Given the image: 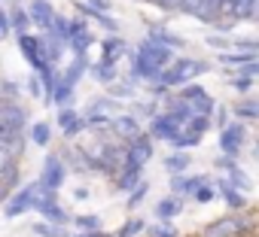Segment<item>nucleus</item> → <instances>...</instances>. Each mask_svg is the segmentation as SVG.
I'll use <instances>...</instances> for the list:
<instances>
[{
	"mask_svg": "<svg viewBox=\"0 0 259 237\" xmlns=\"http://www.w3.org/2000/svg\"><path fill=\"white\" fill-rule=\"evenodd\" d=\"M92 76H95V79H101V82H113V79H116V64L101 61V64H95V67H92Z\"/></svg>",
	"mask_w": 259,
	"mask_h": 237,
	"instance_id": "nucleus-25",
	"label": "nucleus"
},
{
	"mask_svg": "<svg viewBox=\"0 0 259 237\" xmlns=\"http://www.w3.org/2000/svg\"><path fill=\"white\" fill-rule=\"evenodd\" d=\"M217 192H223V198H226V204H229L232 210H241V207H244V198L235 192V183H232V180H220V183H217Z\"/></svg>",
	"mask_w": 259,
	"mask_h": 237,
	"instance_id": "nucleus-16",
	"label": "nucleus"
},
{
	"mask_svg": "<svg viewBox=\"0 0 259 237\" xmlns=\"http://www.w3.org/2000/svg\"><path fill=\"white\" fill-rule=\"evenodd\" d=\"M229 176H232L235 189H250V180H247V173H241L238 167H232V170H229Z\"/></svg>",
	"mask_w": 259,
	"mask_h": 237,
	"instance_id": "nucleus-35",
	"label": "nucleus"
},
{
	"mask_svg": "<svg viewBox=\"0 0 259 237\" xmlns=\"http://www.w3.org/2000/svg\"><path fill=\"white\" fill-rule=\"evenodd\" d=\"M241 70H244L247 76H256V73H259V58H256V61H250V64H244Z\"/></svg>",
	"mask_w": 259,
	"mask_h": 237,
	"instance_id": "nucleus-48",
	"label": "nucleus"
},
{
	"mask_svg": "<svg viewBox=\"0 0 259 237\" xmlns=\"http://www.w3.org/2000/svg\"><path fill=\"white\" fill-rule=\"evenodd\" d=\"M28 13H31L34 25H40V28H46V31H49L52 22H55V13H52V7H49V0H31Z\"/></svg>",
	"mask_w": 259,
	"mask_h": 237,
	"instance_id": "nucleus-12",
	"label": "nucleus"
},
{
	"mask_svg": "<svg viewBox=\"0 0 259 237\" xmlns=\"http://www.w3.org/2000/svg\"><path fill=\"white\" fill-rule=\"evenodd\" d=\"M168 64H174V49L171 46H162V43H156V40H144L141 43V49L135 52V76H141V79H150V82H156L162 73H165V67Z\"/></svg>",
	"mask_w": 259,
	"mask_h": 237,
	"instance_id": "nucleus-1",
	"label": "nucleus"
},
{
	"mask_svg": "<svg viewBox=\"0 0 259 237\" xmlns=\"http://www.w3.org/2000/svg\"><path fill=\"white\" fill-rule=\"evenodd\" d=\"M58 225V222H55ZM55 225H46V222H40V225H34V234H40V237H64Z\"/></svg>",
	"mask_w": 259,
	"mask_h": 237,
	"instance_id": "nucleus-33",
	"label": "nucleus"
},
{
	"mask_svg": "<svg viewBox=\"0 0 259 237\" xmlns=\"http://www.w3.org/2000/svg\"><path fill=\"white\" fill-rule=\"evenodd\" d=\"M95 22H98L101 28H107V31H116V28H119V25H116L110 16H104V13H98V19H95Z\"/></svg>",
	"mask_w": 259,
	"mask_h": 237,
	"instance_id": "nucleus-42",
	"label": "nucleus"
},
{
	"mask_svg": "<svg viewBox=\"0 0 259 237\" xmlns=\"http://www.w3.org/2000/svg\"><path fill=\"white\" fill-rule=\"evenodd\" d=\"M79 131H82V122H79V118H76L73 125H67V128H64V137H70V140H73V137H76Z\"/></svg>",
	"mask_w": 259,
	"mask_h": 237,
	"instance_id": "nucleus-46",
	"label": "nucleus"
},
{
	"mask_svg": "<svg viewBox=\"0 0 259 237\" xmlns=\"http://www.w3.org/2000/svg\"><path fill=\"white\" fill-rule=\"evenodd\" d=\"M183 97L186 100H201V97H207V91L201 85H189V88H183Z\"/></svg>",
	"mask_w": 259,
	"mask_h": 237,
	"instance_id": "nucleus-36",
	"label": "nucleus"
},
{
	"mask_svg": "<svg viewBox=\"0 0 259 237\" xmlns=\"http://www.w3.org/2000/svg\"><path fill=\"white\" fill-rule=\"evenodd\" d=\"M138 231H144V222H141V219H132V222H125V225L116 231V237H135Z\"/></svg>",
	"mask_w": 259,
	"mask_h": 237,
	"instance_id": "nucleus-32",
	"label": "nucleus"
},
{
	"mask_svg": "<svg viewBox=\"0 0 259 237\" xmlns=\"http://www.w3.org/2000/svg\"><path fill=\"white\" fill-rule=\"evenodd\" d=\"M113 125H116V131H119V134H125V137H138V134H141V125L135 122L132 115H119Z\"/></svg>",
	"mask_w": 259,
	"mask_h": 237,
	"instance_id": "nucleus-22",
	"label": "nucleus"
},
{
	"mask_svg": "<svg viewBox=\"0 0 259 237\" xmlns=\"http://www.w3.org/2000/svg\"><path fill=\"white\" fill-rule=\"evenodd\" d=\"M210 198H213V189H207V183H204V186L195 192V201H201V204H204V201H210Z\"/></svg>",
	"mask_w": 259,
	"mask_h": 237,
	"instance_id": "nucleus-45",
	"label": "nucleus"
},
{
	"mask_svg": "<svg viewBox=\"0 0 259 237\" xmlns=\"http://www.w3.org/2000/svg\"><path fill=\"white\" fill-rule=\"evenodd\" d=\"M150 137H153V134H150ZM150 137H144V134L132 137V143H128V149H125V167H128V164L144 167V164L153 158V140H150Z\"/></svg>",
	"mask_w": 259,
	"mask_h": 237,
	"instance_id": "nucleus-6",
	"label": "nucleus"
},
{
	"mask_svg": "<svg viewBox=\"0 0 259 237\" xmlns=\"http://www.w3.org/2000/svg\"><path fill=\"white\" fill-rule=\"evenodd\" d=\"M220 61H223V64H238V67H244V64L256 61V55H253V52H244V55H235V52H223V55H220Z\"/></svg>",
	"mask_w": 259,
	"mask_h": 237,
	"instance_id": "nucleus-26",
	"label": "nucleus"
},
{
	"mask_svg": "<svg viewBox=\"0 0 259 237\" xmlns=\"http://www.w3.org/2000/svg\"><path fill=\"white\" fill-rule=\"evenodd\" d=\"M244 137H247L244 125H226V128L220 131V149H223L226 155H238L241 146H244Z\"/></svg>",
	"mask_w": 259,
	"mask_h": 237,
	"instance_id": "nucleus-8",
	"label": "nucleus"
},
{
	"mask_svg": "<svg viewBox=\"0 0 259 237\" xmlns=\"http://www.w3.org/2000/svg\"><path fill=\"white\" fill-rule=\"evenodd\" d=\"M177 213H180V201L177 198H162L159 207H156V216L159 219H174Z\"/></svg>",
	"mask_w": 259,
	"mask_h": 237,
	"instance_id": "nucleus-23",
	"label": "nucleus"
},
{
	"mask_svg": "<svg viewBox=\"0 0 259 237\" xmlns=\"http://www.w3.org/2000/svg\"><path fill=\"white\" fill-rule=\"evenodd\" d=\"M204 183H207V176H174L171 186H174V192H192L195 195Z\"/></svg>",
	"mask_w": 259,
	"mask_h": 237,
	"instance_id": "nucleus-18",
	"label": "nucleus"
},
{
	"mask_svg": "<svg viewBox=\"0 0 259 237\" xmlns=\"http://www.w3.org/2000/svg\"><path fill=\"white\" fill-rule=\"evenodd\" d=\"M150 134L156 137V140H177L183 131H180V122H174L171 115H156L153 118V125H150Z\"/></svg>",
	"mask_w": 259,
	"mask_h": 237,
	"instance_id": "nucleus-9",
	"label": "nucleus"
},
{
	"mask_svg": "<svg viewBox=\"0 0 259 237\" xmlns=\"http://www.w3.org/2000/svg\"><path fill=\"white\" fill-rule=\"evenodd\" d=\"M40 79H43V76H40ZM40 79H37V76H31V82H28V91H31L34 97H46V91L40 88Z\"/></svg>",
	"mask_w": 259,
	"mask_h": 237,
	"instance_id": "nucleus-40",
	"label": "nucleus"
},
{
	"mask_svg": "<svg viewBox=\"0 0 259 237\" xmlns=\"http://www.w3.org/2000/svg\"><path fill=\"white\" fill-rule=\"evenodd\" d=\"M37 210L49 219V222H58V225H64L67 222V216L61 213V207L55 204V192H43V198L37 201Z\"/></svg>",
	"mask_w": 259,
	"mask_h": 237,
	"instance_id": "nucleus-11",
	"label": "nucleus"
},
{
	"mask_svg": "<svg viewBox=\"0 0 259 237\" xmlns=\"http://www.w3.org/2000/svg\"><path fill=\"white\" fill-rule=\"evenodd\" d=\"M58 122H61V128H67V125H73V122H76V112L64 106V109L58 112Z\"/></svg>",
	"mask_w": 259,
	"mask_h": 237,
	"instance_id": "nucleus-39",
	"label": "nucleus"
},
{
	"mask_svg": "<svg viewBox=\"0 0 259 237\" xmlns=\"http://www.w3.org/2000/svg\"><path fill=\"white\" fill-rule=\"evenodd\" d=\"M4 94H7V100H16V97H19V88H16V82H4Z\"/></svg>",
	"mask_w": 259,
	"mask_h": 237,
	"instance_id": "nucleus-47",
	"label": "nucleus"
},
{
	"mask_svg": "<svg viewBox=\"0 0 259 237\" xmlns=\"http://www.w3.org/2000/svg\"><path fill=\"white\" fill-rule=\"evenodd\" d=\"M150 4H156V7H162L165 13H180V7H183V0H150Z\"/></svg>",
	"mask_w": 259,
	"mask_h": 237,
	"instance_id": "nucleus-37",
	"label": "nucleus"
},
{
	"mask_svg": "<svg viewBox=\"0 0 259 237\" xmlns=\"http://www.w3.org/2000/svg\"><path fill=\"white\" fill-rule=\"evenodd\" d=\"M79 237H104L101 231H89V234H79Z\"/></svg>",
	"mask_w": 259,
	"mask_h": 237,
	"instance_id": "nucleus-52",
	"label": "nucleus"
},
{
	"mask_svg": "<svg viewBox=\"0 0 259 237\" xmlns=\"http://www.w3.org/2000/svg\"><path fill=\"white\" fill-rule=\"evenodd\" d=\"M31 137H34V143H37V146H46V143H49V137H52V128H49L46 122H37V125L31 128Z\"/></svg>",
	"mask_w": 259,
	"mask_h": 237,
	"instance_id": "nucleus-27",
	"label": "nucleus"
},
{
	"mask_svg": "<svg viewBox=\"0 0 259 237\" xmlns=\"http://www.w3.org/2000/svg\"><path fill=\"white\" fill-rule=\"evenodd\" d=\"M125 40H119V37H107L104 43H101V52H104V58L101 61H107V64H116L122 55H125Z\"/></svg>",
	"mask_w": 259,
	"mask_h": 237,
	"instance_id": "nucleus-14",
	"label": "nucleus"
},
{
	"mask_svg": "<svg viewBox=\"0 0 259 237\" xmlns=\"http://www.w3.org/2000/svg\"><path fill=\"white\" fill-rule=\"evenodd\" d=\"M168 115L174 118V122H180V125H183V122H189V118L195 115V103H192V100H186V97L180 94L177 100H168Z\"/></svg>",
	"mask_w": 259,
	"mask_h": 237,
	"instance_id": "nucleus-13",
	"label": "nucleus"
},
{
	"mask_svg": "<svg viewBox=\"0 0 259 237\" xmlns=\"http://www.w3.org/2000/svg\"><path fill=\"white\" fill-rule=\"evenodd\" d=\"M195 103V112H201V115H210L213 112V100L210 97H201V100H192Z\"/></svg>",
	"mask_w": 259,
	"mask_h": 237,
	"instance_id": "nucleus-38",
	"label": "nucleus"
},
{
	"mask_svg": "<svg viewBox=\"0 0 259 237\" xmlns=\"http://www.w3.org/2000/svg\"><path fill=\"white\" fill-rule=\"evenodd\" d=\"M70 91H73V85L61 76V79H58V85H55V97H52V103H64V100L70 97Z\"/></svg>",
	"mask_w": 259,
	"mask_h": 237,
	"instance_id": "nucleus-29",
	"label": "nucleus"
},
{
	"mask_svg": "<svg viewBox=\"0 0 259 237\" xmlns=\"http://www.w3.org/2000/svg\"><path fill=\"white\" fill-rule=\"evenodd\" d=\"M210 70V64H204V61H195V58H180V61H174L171 67H165V73L156 79V94H162L168 85H183V82H189V79H195V76H201V73H207Z\"/></svg>",
	"mask_w": 259,
	"mask_h": 237,
	"instance_id": "nucleus-2",
	"label": "nucleus"
},
{
	"mask_svg": "<svg viewBox=\"0 0 259 237\" xmlns=\"http://www.w3.org/2000/svg\"><path fill=\"white\" fill-rule=\"evenodd\" d=\"M147 192H150V183H141L138 192H132V198H128V207H138V204L147 198Z\"/></svg>",
	"mask_w": 259,
	"mask_h": 237,
	"instance_id": "nucleus-34",
	"label": "nucleus"
},
{
	"mask_svg": "<svg viewBox=\"0 0 259 237\" xmlns=\"http://www.w3.org/2000/svg\"><path fill=\"white\" fill-rule=\"evenodd\" d=\"M207 43H210L213 49H226V46H229V40H220V37H210Z\"/></svg>",
	"mask_w": 259,
	"mask_h": 237,
	"instance_id": "nucleus-50",
	"label": "nucleus"
},
{
	"mask_svg": "<svg viewBox=\"0 0 259 237\" xmlns=\"http://www.w3.org/2000/svg\"><path fill=\"white\" fill-rule=\"evenodd\" d=\"M150 40H156V43H162V46H171V49H180L183 46V40L180 37H174L171 31H165V28H150Z\"/></svg>",
	"mask_w": 259,
	"mask_h": 237,
	"instance_id": "nucleus-20",
	"label": "nucleus"
},
{
	"mask_svg": "<svg viewBox=\"0 0 259 237\" xmlns=\"http://www.w3.org/2000/svg\"><path fill=\"white\" fill-rule=\"evenodd\" d=\"M0 122H4V128H19L25 131V122H28V112L13 103V100H4V106H0Z\"/></svg>",
	"mask_w": 259,
	"mask_h": 237,
	"instance_id": "nucleus-10",
	"label": "nucleus"
},
{
	"mask_svg": "<svg viewBox=\"0 0 259 237\" xmlns=\"http://www.w3.org/2000/svg\"><path fill=\"white\" fill-rule=\"evenodd\" d=\"M104 237H107V234H104Z\"/></svg>",
	"mask_w": 259,
	"mask_h": 237,
	"instance_id": "nucleus-53",
	"label": "nucleus"
},
{
	"mask_svg": "<svg viewBox=\"0 0 259 237\" xmlns=\"http://www.w3.org/2000/svg\"><path fill=\"white\" fill-rule=\"evenodd\" d=\"M92 43H95V37H92V34H89V31H82V34H73V37H70V43H67V46H70V49H73V55H85V52H89V49H92Z\"/></svg>",
	"mask_w": 259,
	"mask_h": 237,
	"instance_id": "nucleus-21",
	"label": "nucleus"
},
{
	"mask_svg": "<svg viewBox=\"0 0 259 237\" xmlns=\"http://www.w3.org/2000/svg\"><path fill=\"white\" fill-rule=\"evenodd\" d=\"M19 49H22V55L28 58V64H31L37 73H43L46 67H52V64L46 61V55H43V40H37V37H31V34H19Z\"/></svg>",
	"mask_w": 259,
	"mask_h": 237,
	"instance_id": "nucleus-4",
	"label": "nucleus"
},
{
	"mask_svg": "<svg viewBox=\"0 0 259 237\" xmlns=\"http://www.w3.org/2000/svg\"><path fill=\"white\" fill-rule=\"evenodd\" d=\"M110 94H113V97H132L135 91H132V85H113Z\"/></svg>",
	"mask_w": 259,
	"mask_h": 237,
	"instance_id": "nucleus-41",
	"label": "nucleus"
},
{
	"mask_svg": "<svg viewBox=\"0 0 259 237\" xmlns=\"http://www.w3.org/2000/svg\"><path fill=\"white\" fill-rule=\"evenodd\" d=\"M40 186H43V192H58V189L64 186V164H61V158L49 155V158L43 161V176H40Z\"/></svg>",
	"mask_w": 259,
	"mask_h": 237,
	"instance_id": "nucleus-7",
	"label": "nucleus"
},
{
	"mask_svg": "<svg viewBox=\"0 0 259 237\" xmlns=\"http://www.w3.org/2000/svg\"><path fill=\"white\" fill-rule=\"evenodd\" d=\"M235 112H238L241 118H259V100H241V103L235 106Z\"/></svg>",
	"mask_w": 259,
	"mask_h": 237,
	"instance_id": "nucleus-28",
	"label": "nucleus"
},
{
	"mask_svg": "<svg viewBox=\"0 0 259 237\" xmlns=\"http://www.w3.org/2000/svg\"><path fill=\"white\" fill-rule=\"evenodd\" d=\"M135 186H141V167L128 164V167H122V173H119V189L128 192V189H135Z\"/></svg>",
	"mask_w": 259,
	"mask_h": 237,
	"instance_id": "nucleus-19",
	"label": "nucleus"
},
{
	"mask_svg": "<svg viewBox=\"0 0 259 237\" xmlns=\"http://www.w3.org/2000/svg\"><path fill=\"white\" fill-rule=\"evenodd\" d=\"M73 225L82 228V231H98V228H101V219H98V216H76Z\"/></svg>",
	"mask_w": 259,
	"mask_h": 237,
	"instance_id": "nucleus-31",
	"label": "nucleus"
},
{
	"mask_svg": "<svg viewBox=\"0 0 259 237\" xmlns=\"http://www.w3.org/2000/svg\"><path fill=\"white\" fill-rule=\"evenodd\" d=\"M40 192H43V186H40V183H31V186L19 189L13 198H7V216H10V219H16V216H22V213H28V210H37Z\"/></svg>",
	"mask_w": 259,
	"mask_h": 237,
	"instance_id": "nucleus-3",
	"label": "nucleus"
},
{
	"mask_svg": "<svg viewBox=\"0 0 259 237\" xmlns=\"http://www.w3.org/2000/svg\"><path fill=\"white\" fill-rule=\"evenodd\" d=\"M220 19L226 22L223 28H232L235 22H241V0H220Z\"/></svg>",
	"mask_w": 259,
	"mask_h": 237,
	"instance_id": "nucleus-15",
	"label": "nucleus"
},
{
	"mask_svg": "<svg viewBox=\"0 0 259 237\" xmlns=\"http://www.w3.org/2000/svg\"><path fill=\"white\" fill-rule=\"evenodd\" d=\"M232 231H244V225L238 219H223L207 228V237H232Z\"/></svg>",
	"mask_w": 259,
	"mask_h": 237,
	"instance_id": "nucleus-17",
	"label": "nucleus"
},
{
	"mask_svg": "<svg viewBox=\"0 0 259 237\" xmlns=\"http://www.w3.org/2000/svg\"><path fill=\"white\" fill-rule=\"evenodd\" d=\"M89 4H92L95 10H101V13H107V10H110V0H89Z\"/></svg>",
	"mask_w": 259,
	"mask_h": 237,
	"instance_id": "nucleus-49",
	"label": "nucleus"
},
{
	"mask_svg": "<svg viewBox=\"0 0 259 237\" xmlns=\"http://www.w3.org/2000/svg\"><path fill=\"white\" fill-rule=\"evenodd\" d=\"M153 237H177V231L171 225H159V228H153Z\"/></svg>",
	"mask_w": 259,
	"mask_h": 237,
	"instance_id": "nucleus-43",
	"label": "nucleus"
},
{
	"mask_svg": "<svg viewBox=\"0 0 259 237\" xmlns=\"http://www.w3.org/2000/svg\"><path fill=\"white\" fill-rule=\"evenodd\" d=\"M232 85H235V91H250V85H253V82H250V76L244 73V76H241V79H235Z\"/></svg>",
	"mask_w": 259,
	"mask_h": 237,
	"instance_id": "nucleus-44",
	"label": "nucleus"
},
{
	"mask_svg": "<svg viewBox=\"0 0 259 237\" xmlns=\"http://www.w3.org/2000/svg\"><path fill=\"white\" fill-rule=\"evenodd\" d=\"M180 13L198 22H220V0H183Z\"/></svg>",
	"mask_w": 259,
	"mask_h": 237,
	"instance_id": "nucleus-5",
	"label": "nucleus"
},
{
	"mask_svg": "<svg viewBox=\"0 0 259 237\" xmlns=\"http://www.w3.org/2000/svg\"><path fill=\"white\" fill-rule=\"evenodd\" d=\"M165 167H168L171 173H183V170L189 167V155H186V152H174V155L165 158Z\"/></svg>",
	"mask_w": 259,
	"mask_h": 237,
	"instance_id": "nucleus-24",
	"label": "nucleus"
},
{
	"mask_svg": "<svg viewBox=\"0 0 259 237\" xmlns=\"http://www.w3.org/2000/svg\"><path fill=\"white\" fill-rule=\"evenodd\" d=\"M226 122H229V115H226V109L220 106V115H217V125H220V128H226Z\"/></svg>",
	"mask_w": 259,
	"mask_h": 237,
	"instance_id": "nucleus-51",
	"label": "nucleus"
},
{
	"mask_svg": "<svg viewBox=\"0 0 259 237\" xmlns=\"http://www.w3.org/2000/svg\"><path fill=\"white\" fill-rule=\"evenodd\" d=\"M10 16H13V28H19V34H25V28L34 22L31 13H25V10H16V13H10Z\"/></svg>",
	"mask_w": 259,
	"mask_h": 237,
	"instance_id": "nucleus-30",
	"label": "nucleus"
}]
</instances>
